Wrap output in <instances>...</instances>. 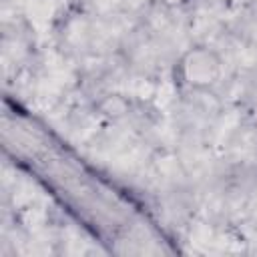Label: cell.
Listing matches in <instances>:
<instances>
[{"instance_id": "cell-1", "label": "cell", "mask_w": 257, "mask_h": 257, "mask_svg": "<svg viewBox=\"0 0 257 257\" xmlns=\"http://www.w3.org/2000/svg\"><path fill=\"white\" fill-rule=\"evenodd\" d=\"M189 58L197 64L195 70H185V78L187 82H191L193 86H203V84H211L213 78L219 72V62L213 60V54L207 50H195L189 54Z\"/></svg>"}]
</instances>
